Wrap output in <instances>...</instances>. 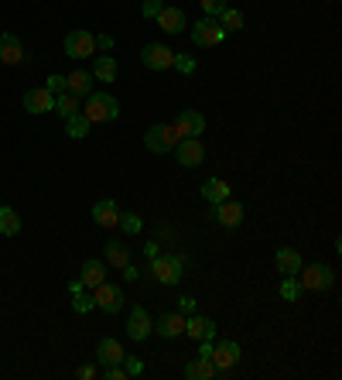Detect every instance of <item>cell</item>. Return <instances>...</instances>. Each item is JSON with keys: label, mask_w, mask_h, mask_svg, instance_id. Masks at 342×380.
<instances>
[{"label": "cell", "mask_w": 342, "mask_h": 380, "mask_svg": "<svg viewBox=\"0 0 342 380\" xmlns=\"http://www.w3.org/2000/svg\"><path fill=\"white\" fill-rule=\"evenodd\" d=\"M120 271H123V278H127V281H137V278H140V274H137V267H133L131 261H127V264L120 267Z\"/></svg>", "instance_id": "obj_42"}, {"label": "cell", "mask_w": 342, "mask_h": 380, "mask_svg": "<svg viewBox=\"0 0 342 380\" xmlns=\"http://www.w3.org/2000/svg\"><path fill=\"white\" fill-rule=\"evenodd\" d=\"M89 127H93V124L86 120V114H82V110H79V114H72V116H65V134H69L72 141H82V137L89 134Z\"/></svg>", "instance_id": "obj_27"}, {"label": "cell", "mask_w": 342, "mask_h": 380, "mask_svg": "<svg viewBox=\"0 0 342 380\" xmlns=\"http://www.w3.org/2000/svg\"><path fill=\"white\" fill-rule=\"evenodd\" d=\"M96 295H93V302L99 312H106V315H114V312H120L123 308V291L116 285H110V281H103V285H96L93 288Z\"/></svg>", "instance_id": "obj_9"}, {"label": "cell", "mask_w": 342, "mask_h": 380, "mask_svg": "<svg viewBox=\"0 0 342 380\" xmlns=\"http://www.w3.org/2000/svg\"><path fill=\"white\" fill-rule=\"evenodd\" d=\"M140 62L148 65V69H154V72H165V69H171V62H175V52H171L168 45H144V52H140Z\"/></svg>", "instance_id": "obj_10"}, {"label": "cell", "mask_w": 342, "mask_h": 380, "mask_svg": "<svg viewBox=\"0 0 342 380\" xmlns=\"http://www.w3.org/2000/svg\"><path fill=\"white\" fill-rule=\"evenodd\" d=\"M274 264H277V271H281V274H298V271H302V254H298V250L294 247H281L277 250V257H274Z\"/></svg>", "instance_id": "obj_22"}, {"label": "cell", "mask_w": 342, "mask_h": 380, "mask_svg": "<svg viewBox=\"0 0 342 380\" xmlns=\"http://www.w3.org/2000/svg\"><path fill=\"white\" fill-rule=\"evenodd\" d=\"M96 48L110 52V48H114V35H96Z\"/></svg>", "instance_id": "obj_41"}, {"label": "cell", "mask_w": 342, "mask_h": 380, "mask_svg": "<svg viewBox=\"0 0 342 380\" xmlns=\"http://www.w3.org/2000/svg\"><path fill=\"white\" fill-rule=\"evenodd\" d=\"M226 7H229L226 0H202V11H206V18H219Z\"/></svg>", "instance_id": "obj_36"}, {"label": "cell", "mask_w": 342, "mask_h": 380, "mask_svg": "<svg viewBox=\"0 0 342 380\" xmlns=\"http://www.w3.org/2000/svg\"><path fill=\"white\" fill-rule=\"evenodd\" d=\"M82 288H86V285H82V281H79V278H76V281H69V291H72V295H79V291H82Z\"/></svg>", "instance_id": "obj_46"}, {"label": "cell", "mask_w": 342, "mask_h": 380, "mask_svg": "<svg viewBox=\"0 0 342 380\" xmlns=\"http://www.w3.org/2000/svg\"><path fill=\"white\" fill-rule=\"evenodd\" d=\"M219 28H223V31H240V28H243V14H240V11H236V7H226V11H223V14H219Z\"/></svg>", "instance_id": "obj_29"}, {"label": "cell", "mask_w": 342, "mask_h": 380, "mask_svg": "<svg viewBox=\"0 0 342 380\" xmlns=\"http://www.w3.org/2000/svg\"><path fill=\"white\" fill-rule=\"evenodd\" d=\"M151 274L161 285H178L185 274V257L182 254H158L151 261Z\"/></svg>", "instance_id": "obj_2"}, {"label": "cell", "mask_w": 342, "mask_h": 380, "mask_svg": "<svg viewBox=\"0 0 342 380\" xmlns=\"http://www.w3.org/2000/svg\"><path fill=\"white\" fill-rule=\"evenodd\" d=\"M123 370H127V377H137V374H144V363H140V360H131V357H123Z\"/></svg>", "instance_id": "obj_39"}, {"label": "cell", "mask_w": 342, "mask_h": 380, "mask_svg": "<svg viewBox=\"0 0 342 380\" xmlns=\"http://www.w3.org/2000/svg\"><path fill=\"white\" fill-rule=\"evenodd\" d=\"M175 131L182 134V137H199V134L206 131V116L199 114V110H182L178 120H175Z\"/></svg>", "instance_id": "obj_15"}, {"label": "cell", "mask_w": 342, "mask_h": 380, "mask_svg": "<svg viewBox=\"0 0 342 380\" xmlns=\"http://www.w3.org/2000/svg\"><path fill=\"white\" fill-rule=\"evenodd\" d=\"M123 346L116 340H99V346H96V360L103 363V367H114V363H123Z\"/></svg>", "instance_id": "obj_20"}, {"label": "cell", "mask_w": 342, "mask_h": 380, "mask_svg": "<svg viewBox=\"0 0 342 380\" xmlns=\"http://www.w3.org/2000/svg\"><path fill=\"white\" fill-rule=\"evenodd\" d=\"M185 377L189 380H212L219 377V370H216V363L209 357H195V360L185 363Z\"/></svg>", "instance_id": "obj_18"}, {"label": "cell", "mask_w": 342, "mask_h": 380, "mask_svg": "<svg viewBox=\"0 0 342 380\" xmlns=\"http://www.w3.org/2000/svg\"><path fill=\"white\" fill-rule=\"evenodd\" d=\"M178 308H182V315H192V312H195V298L182 295V298H178Z\"/></svg>", "instance_id": "obj_40"}, {"label": "cell", "mask_w": 342, "mask_h": 380, "mask_svg": "<svg viewBox=\"0 0 342 380\" xmlns=\"http://www.w3.org/2000/svg\"><path fill=\"white\" fill-rule=\"evenodd\" d=\"M144 257H148V261H154V257H158V240L144 244Z\"/></svg>", "instance_id": "obj_44"}, {"label": "cell", "mask_w": 342, "mask_h": 380, "mask_svg": "<svg viewBox=\"0 0 342 380\" xmlns=\"http://www.w3.org/2000/svg\"><path fill=\"white\" fill-rule=\"evenodd\" d=\"M178 141H182V134L175 131V124H154V127H148V134H144V148L151 154L175 151Z\"/></svg>", "instance_id": "obj_3"}, {"label": "cell", "mask_w": 342, "mask_h": 380, "mask_svg": "<svg viewBox=\"0 0 342 380\" xmlns=\"http://www.w3.org/2000/svg\"><path fill=\"white\" fill-rule=\"evenodd\" d=\"M202 199L212 202V206H219L223 199H229V185L223 178H206V182H202Z\"/></svg>", "instance_id": "obj_23"}, {"label": "cell", "mask_w": 342, "mask_h": 380, "mask_svg": "<svg viewBox=\"0 0 342 380\" xmlns=\"http://www.w3.org/2000/svg\"><path fill=\"white\" fill-rule=\"evenodd\" d=\"M175 158H178L182 168H199V165L206 161V148H202L199 137H182V141L175 144Z\"/></svg>", "instance_id": "obj_6"}, {"label": "cell", "mask_w": 342, "mask_h": 380, "mask_svg": "<svg viewBox=\"0 0 342 380\" xmlns=\"http://www.w3.org/2000/svg\"><path fill=\"white\" fill-rule=\"evenodd\" d=\"M161 11H165V0H144V7H140V14L148 21H154Z\"/></svg>", "instance_id": "obj_37"}, {"label": "cell", "mask_w": 342, "mask_h": 380, "mask_svg": "<svg viewBox=\"0 0 342 380\" xmlns=\"http://www.w3.org/2000/svg\"><path fill=\"white\" fill-rule=\"evenodd\" d=\"M79 281H82V285L86 288H96V285H103V281H106V267H103V261H86V264H82V278H79Z\"/></svg>", "instance_id": "obj_25"}, {"label": "cell", "mask_w": 342, "mask_h": 380, "mask_svg": "<svg viewBox=\"0 0 342 380\" xmlns=\"http://www.w3.org/2000/svg\"><path fill=\"white\" fill-rule=\"evenodd\" d=\"M223 38H226V31L219 28L216 18H202L199 24H192V41H195L199 48H212V45H219Z\"/></svg>", "instance_id": "obj_7"}, {"label": "cell", "mask_w": 342, "mask_h": 380, "mask_svg": "<svg viewBox=\"0 0 342 380\" xmlns=\"http://www.w3.org/2000/svg\"><path fill=\"white\" fill-rule=\"evenodd\" d=\"M24 110L28 114H48V110H55V96L48 93L45 86H35V89L24 93Z\"/></svg>", "instance_id": "obj_12"}, {"label": "cell", "mask_w": 342, "mask_h": 380, "mask_svg": "<svg viewBox=\"0 0 342 380\" xmlns=\"http://www.w3.org/2000/svg\"><path fill=\"white\" fill-rule=\"evenodd\" d=\"M171 69H178L182 76H192V72H195V58H192V55H175Z\"/></svg>", "instance_id": "obj_35"}, {"label": "cell", "mask_w": 342, "mask_h": 380, "mask_svg": "<svg viewBox=\"0 0 342 380\" xmlns=\"http://www.w3.org/2000/svg\"><path fill=\"white\" fill-rule=\"evenodd\" d=\"M216 219L223 223V227H240L243 223V206L240 202H233V199H223L219 206H216Z\"/></svg>", "instance_id": "obj_19"}, {"label": "cell", "mask_w": 342, "mask_h": 380, "mask_svg": "<svg viewBox=\"0 0 342 380\" xmlns=\"http://www.w3.org/2000/svg\"><path fill=\"white\" fill-rule=\"evenodd\" d=\"M65 55L69 58H93L96 55V35L86 28H76L65 35Z\"/></svg>", "instance_id": "obj_5"}, {"label": "cell", "mask_w": 342, "mask_h": 380, "mask_svg": "<svg viewBox=\"0 0 342 380\" xmlns=\"http://www.w3.org/2000/svg\"><path fill=\"white\" fill-rule=\"evenodd\" d=\"M158 336L161 340H178V336H185V315L182 312H165V315H158Z\"/></svg>", "instance_id": "obj_13"}, {"label": "cell", "mask_w": 342, "mask_h": 380, "mask_svg": "<svg viewBox=\"0 0 342 380\" xmlns=\"http://www.w3.org/2000/svg\"><path fill=\"white\" fill-rule=\"evenodd\" d=\"M79 377H82V380H93L96 377V367H89V363H86V367H79Z\"/></svg>", "instance_id": "obj_45"}, {"label": "cell", "mask_w": 342, "mask_h": 380, "mask_svg": "<svg viewBox=\"0 0 342 380\" xmlns=\"http://www.w3.org/2000/svg\"><path fill=\"white\" fill-rule=\"evenodd\" d=\"M302 281H298V274H287L285 281H281V298H285V302H298V298H302Z\"/></svg>", "instance_id": "obj_31"}, {"label": "cell", "mask_w": 342, "mask_h": 380, "mask_svg": "<svg viewBox=\"0 0 342 380\" xmlns=\"http://www.w3.org/2000/svg\"><path fill=\"white\" fill-rule=\"evenodd\" d=\"M106 261H110L114 267H123L127 261H131V250L123 247L120 240H110V244H106Z\"/></svg>", "instance_id": "obj_30"}, {"label": "cell", "mask_w": 342, "mask_h": 380, "mask_svg": "<svg viewBox=\"0 0 342 380\" xmlns=\"http://www.w3.org/2000/svg\"><path fill=\"white\" fill-rule=\"evenodd\" d=\"M0 62H4V65H21V62H24V45H21V38L11 35V31L0 35Z\"/></svg>", "instance_id": "obj_14"}, {"label": "cell", "mask_w": 342, "mask_h": 380, "mask_svg": "<svg viewBox=\"0 0 342 380\" xmlns=\"http://www.w3.org/2000/svg\"><path fill=\"white\" fill-rule=\"evenodd\" d=\"M82 114H86L89 124H110V120L120 116V103H116V96H110V93H89Z\"/></svg>", "instance_id": "obj_1"}, {"label": "cell", "mask_w": 342, "mask_h": 380, "mask_svg": "<svg viewBox=\"0 0 342 380\" xmlns=\"http://www.w3.org/2000/svg\"><path fill=\"white\" fill-rule=\"evenodd\" d=\"M212 363H216V370H219V377H226L229 367H236L240 363V342L236 340H223L219 346H212Z\"/></svg>", "instance_id": "obj_8"}, {"label": "cell", "mask_w": 342, "mask_h": 380, "mask_svg": "<svg viewBox=\"0 0 342 380\" xmlns=\"http://www.w3.org/2000/svg\"><path fill=\"white\" fill-rule=\"evenodd\" d=\"M55 110H58L62 116L79 114V96H72V93H58V96H55Z\"/></svg>", "instance_id": "obj_32"}, {"label": "cell", "mask_w": 342, "mask_h": 380, "mask_svg": "<svg viewBox=\"0 0 342 380\" xmlns=\"http://www.w3.org/2000/svg\"><path fill=\"white\" fill-rule=\"evenodd\" d=\"M185 336H189V340H212V336H216V322L192 312L189 319H185Z\"/></svg>", "instance_id": "obj_17"}, {"label": "cell", "mask_w": 342, "mask_h": 380, "mask_svg": "<svg viewBox=\"0 0 342 380\" xmlns=\"http://www.w3.org/2000/svg\"><path fill=\"white\" fill-rule=\"evenodd\" d=\"M93 79H99V82H114L116 79V58L114 55H96Z\"/></svg>", "instance_id": "obj_26"}, {"label": "cell", "mask_w": 342, "mask_h": 380, "mask_svg": "<svg viewBox=\"0 0 342 380\" xmlns=\"http://www.w3.org/2000/svg\"><path fill=\"white\" fill-rule=\"evenodd\" d=\"M298 281H302L304 291H329V288L336 285V271L329 264H302L298 271Z\"/></svg>", "instance_id": "obj_4"}, {"label": "cell", "mask_w": 342, "mask_h": 380, "mask_svg": "<svg viewBox=\"0 0 342 380\" xmlns=\"http://www.w3.org/2000/svg\"><path fill=\"white\" fill-rule=\"evenodd\" d=\"M154 332V322L151 315H148V308H140V305H133L131 308V319H127V336L133 342H144L148 336Z\"/></svg>", "instance_id": "obj_11"}, {"label": "cell", "mask_w": 342, "mask_h": 380, "mask_svg": "<svg viewBox=\"0 0 342 380\" xmlns=\"http://www.w3.org/2000/svg\"><path fill=\"white\" fill-rule=\"evenodd\" d=\"M0 233L4 237H18L21 233V216L11 206H0Z\"/></svg>", "instance_id": "obj_28"}, {"label": "cell", "mask_w": 342, "mask_h": 380, "mask_svg": "<svg viewBox=\"0 0 342 380\" xmlns=\"http://www.w3.org/2000/svg\"><path fill=\"white\" fill-rule=\"evenodd\" d=\"M72 308H76L79 315H86V312H93V308H96L93 295H86V291H79V295H72Z\"/></svg>", "instance_id": "obj_34"}, {"label": "cell", "mask_w": 342, "mask_h": 380, "mask_svg": "<svg viewBox=\"0 0 342 380\" xmlns=\"http://www.w3.org/2000/svg\"><path fill=\"white\" fill-rule=\"evenodd\" d=\"M158 28L168 31V35H182V31L189 28V18H185L182 7H165V11L158 14Z\"/></svg>", "instance_id": "obj_16"}, {"label": "cell", "mask_w": 342, "mask_h": 380, "mask_svg": "<svg viewBox=\"0 0 342 380\" xmlns=\"http://www.w3.org/2000/svg\"><path fill=\"white\" fill-rule=\"evenodd\" d=\"M199 357H212V340H199Z\"/></svg>", "instance_id": "obj_43"}, {"label": "cell", "mask_w": 342, "mask_h": 380, "mask_svg": "<svg viewBox=\"0 0 342 380\" xmlns=\"http://www.w3.org/2000/svg\"><path fill=\"white\" fill-rule=\"evenodd\" d=\"M116 227H123V233H140L144 229V219L137 216V212H120V223Z\"/></svg>", "instance_id": "obj_33"}, {"label": "cell", "mask_w": 342, "mask_h": 380, "mask_svg": "<svg viewBox=\"0 0 342 380\" xmlns=\"http://www.w3.org/2000/svg\"><path fill=\"white\" fill-rule=\"evenodd\" d=\"M52 96H58V93H65V76H48V86H45Z\"/></svg>", "instance_id": "obj_38"}, {"label": "cell", "mask_w": 342, "mask_h": 380, "mask_svg": "<svg viewBox=\"0 0 342 380\" xmlns=\"http://www.w3.org/2000/svg\"><path fill=\"white\" fill-rule=\"evenodd\" d=\"M93 219L99 227H116V223H120V210H116L114 199H99L93 206Z\"/></svg>", "instance_id": "obj_21"}, {"label": "cell", "mask_w": 342, "mask_h": 380, "mask_svg": "<svg viewBox=\"0 0 342 380\" xmlns=\"http://www.w3.org/2000/svg\"><path fill=\"white\" fill-rule=\"evenodd\" d=\"M65 93L89 96L93 93V72H72V76H65Z\"/></svg>", "instance_id": "obj_24"}]
</instances>
